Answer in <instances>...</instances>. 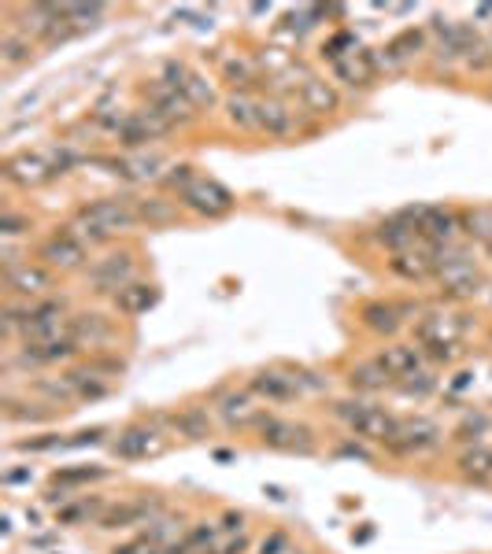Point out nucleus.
<instances>
[{
    "label": "nucleus",
    "instance_id": "obj_4",
    "mask_svg": "<svg viewBox=\"0 0 492 554\" xmlns=\"http://www.w3.org/2000/svg\"><path fill=\"white\" fill-rule=\"evenodd\" d=\"M34 259L41 266H49L56 277H71V274H86L89 263H93V252H89L86 244L71 233V226L63 222V226H56L52 233H45V237L34 244Z\"/></svg>",
    "mask_w": 492,
    "mask_h": 554
},
{
    "label": "nucleus",
    "instance_id": "obj_13",
    "mask_svg": "<svg viewBox=\"0 0 492 554\" xmlns=\"http://www.w3.org/2000/svg\"><path fill=\"white\" fill-rule=\"evenodd\" d=\"M404 215L415 222L422 244H456V241H463V226H459V207L422 204V207H407Z\"/></svg>",
    "mask_w": 492,
    "mask_h": 554
},
{
    "label": "nucleus",
    "instance_id": "obj_41",
    "mask_svg": "<svg viewBox=\"0 0 492 554\" xmlns=\"http://www.w3.org/2000/svg\"><path fill=\"white\" fill-rule=\"evenodd\" d=\"M34 215L30 211H15V207H4V215H0V237L4 241H15V237H30L34 233Z\"/></svg>",
    "mask_w": 492,
    "mask_h": 554
},
{
    "label": "nucleus",
    "instance_id": "obj_29",
    "mask_svg": "<svg viewBox=\"0 0 492 554\" xmlns=\"http://www.w3.org/2000/svg\"><path fill=\"white\" fill-rule=\"evenodd\" d=\"M67 410L52 407L45 399H30V396H4V422L8 425H45L52 418H60Z\"/></svg>",
    "mask_w": 492,
    "mask_h": 554
},
{
    "label": "nucleus",
    "instance_id": "obj_48",
    "mask_svg": "<svg viewBox=\"0 0 492 554\" xmlns=\"http://www.w3.org/2000/svg\"><path fill=\"white\" fill-rule=\"evenodd\" d=\"M30 484L34 481V470H30V466H26V470H8L4 473V484H8V488H12V484Z\"/></svg>",
    "mask_w": 492,
    "mask_h": 554
},
{
    "label": "nucleus",
    "instance_id": "obj_34",
    "mask_svg": "<svg viewBox=\"0 0 492 554\" xmlns=\"http://www.w3.org/2000/svg\"><path fill=\"white\" fill-rule=\"evenodd\" d=\"M222 119L234 133H259L256 126V93H226L222 97Z\"/></svg>",
    "mask_w": 492,
    "mask_h": 554
},
{
    "label": "nucleus",
    "instance_id": "obj_36",
    "mask_svg": "<svg viewBox=\"0 0 492 554\" xmlns=\"http://www.w3.org/2000/svg\"><path fill=\"white\" fill-rule=\"evenodd\" d=\"M459 226H463V241L478 244H492V204H474L459 211Z\"/></svg>",
    "mask_w": 492,
    "mask_h": 554
},
{
    "label": "nucleus",
    "instance_id": "obj_30",
    "mask_svg": "<svg viewBox=\"0 0 492 554\" xmlns=\"http://www.w3.org/2000/svg\"><path fill=\"white\" fill-rule=\"evenodd\" d=\"M111 499H104L100 492H89V495H74L71 503L56 506V525L60 529H78V525H97L100 514L108 510Z\"/></svg>",
    "mask_w": 492,
    "mask_h": 554
},
{
    "label": "nucleus",
    "instance_id": "obj_2",
    "mask_svg": "<svg viewBox=\"0 0 492 554\" xmlns=\"http://www.w3.org/2000/svg\"><path fill=\"white\" fill-rule=\"evenodd\" d=\"M256 444L274 451V455H300V458H311L319 455V433H315V425L308 422H296V418H282V414H274L267 410L263 414V422L256 425Z\"/></svg>",
    "mask_w": 492,
    "mask_h": 554
},
{
    "label": "nucleus",
    "instance_id": "obj_24",
    "mask_svg": "<svg viewBox=\"0 0 492 554\" xmlns=\"http://www.w3.org/2000/svg\"><path fill=\"white\" fill-rule=\"evenodd\" d=\"M345 388L359 399H374L382 392H393V377L385 374L378 359H359L345 370Z\"/></svg>",
    "mask_w": 492,
    "mask_h": 554
},
{
    "label": "nucleus",
    "instance_id": "obj_18",
    "mask_svg": "<svg viewBox=\"0 0 492 554\" xmlns=\"http://www.w3.org/2000/svg\"><path fill=\"white\" fill-rule=\"evenodd\" d=\"M171 433L182 436L185 444H211L219 433V414L204 403H182L171 410Z\"/></svg>",
    "mask_w": 492,
    "mask_h": 554
},
{
    "label": "nucleus",
    "instance_id": "obj_20",
    "mask_svg": "<svg viewBox=\"0 0 492 554\" xmlns=\"http://www.w3.org/2000/svg\"><path fill=\"white\" fill-rule=\"evenodd\" d=\"M356 322L363 326V333H370V337L378 340H396L400 333H404V314H400V307H396V300H382V296H374V300H363L356 307Z\"/></svg>",
    "mask_w": 492,
    "mask_h": 554
},
{
    "label": "nucleus",
    "instance_id": "obj_6",
    "mask_svg": "<svg viewBox=\"0 0 492 554\" xmlns=\"http://www.w3.org/2000/svg\"><path fill=\"white\" fill-rule=\"evenodd\" d=\"M208 407H215L219 425L226 433H256V425L263 422V414H267V407H259V399L252 396V388L237 385V381L215 388L208 399Z\"/></svg>",
    "mask_w": 492,
    "mask_h": 554
},
{
    "label": "nucleus",
    "instance_id": "obj_10",
    "mask_svg": "<svg viewBox=\"0 0 492 554\" xmlns=\"http://www.w3.org/2000/svg\"><path fill=\"white\" fill-rule=\"evenodd\" d=\"M12 359H19L26 370H45V366H74V362L86 359V348L71 337V333H63V337H52V340H37V344H15Z\"/></svg>",
    "mask_w": 492,
    "mask_h": 554
},
{
    "label": "nucleus",
    "instance_id": "obj_46",
    "mask_svg": "<svg viewBox=\"0 0 492 554\" xmlns=\"http://www.w3.org/2000/svg\"><path fill=\"white\" fill-rule=\"evenodd\" d=\"M152 551V543H148V536L145 532H137L134 540H126V543H115L108 554H148Z\"/></svg>",
    "mask_w": 492,
    "mask_h": 554
},
{
    "label": "nucleus",
    "instance_id": "obj_14",
    "mask_svg": "<svg viewBox=\"0 0 492 554\" xmlns=\"http://www.w3.org/2000/svg\"><path fill=\"white\" fill-rule=\"evenodd\" d=\"M111 470L100 466V462H78V466H60V470L49 473V492H45V503L49 506H63L71 503L74 495H82L89 484L108 481Z\"/></svg>",
    "mask_w": 492,
    "mask_h": 554
},
{
    "label": "nucleus",
    "instance_id": "obj_40",
    "mask_svg": "<svg viewBox=\"0 0 492 554\" xmlns=\"http://www.w3.org/2000/svg\"><path fill=\"white\" fill-rule=\"evenodd\" d=\"M396 396H407V399H430L437 392V374H433L430 366L419 370L415 377H407V381H396L393 385Z\"/></svg>",
    "mask_w": 492,
    "mask_h": 554
},
{
    "label": "nucleus",
    "instance_id": "obj_38",
    "mask_svg": "<svg viewBox=\"0 0 492 554\" xmlns=\"http://www.w3.org/2000/svg\"><path fill=\"white\" fill-rule=\"evenodd\" d=\"M485 433H492V418H489V414H478V418H474V414H467V418H463V422L452 429V440H456L459 451H463V447L481 444V436H485Z\"/></svg>",
    "mask_w": 492,
    "mask_h": 554
},
{
    "label": "nucleus",
    "instance_id": "obj_45",
    "mask_svg": "<svg viewBox=\"0 0 492 554\" xmlns=\"http://www.w3.org/2000/svg\"><path fill=\"white\" fill-rule=\"evenodd\" d=\"M12 451H63V436L60 433H45V436H30V440H15Z\"/></svg>",
    "mask_w": 492,
    "mask_h": 554
},
{
    "label": "nucleus",
    "instance_id": "obj_8",
    "mask_svg": "<svg viewBox=\"0 0 492 554\" xmlns=\"http://www.w3.org/2000/svg\"><path fill=\"white\" fill-rule=\"evenodd\" d=\"M167 433L156 429V425L148 422V418H134V422H126L123 429H115V436L108 440V451L119 462H145V458H156L167 451Z\"/></svg>",
    "mask_w": 492,
    "mask_h": 554
},
{
    "label": "nucleus",
    "instance_id": "obj_23",
    "mask_svg": "<svg viewBox=\"0 0 492 554\" xmlns=\"http://www.w3.org/2000/svg\"><path fill=\"white\" fill-rule=\"evenodd\" d=\"M333 78L345 85L348 93H356V97L374 93L378 82H382V74H378L374 60H370V49L356 52V56H348V60H341V63H333Z\"/></svg>",
    "mask_w": 492,
    "mask_h": 554
},
{
    "label": "nucleus",
    "instance_id": "obj_39",
    "mask_svg": "<svg viewBox=\"0 0 492 554\" xmlns=\"http://www.w3.org/2000/svg\"><path fill=\"white\" fill-rule=\"evenodd\" d=\"M63 8V19L82 34V30H89V26H100V19L108 15V8L104 4H60Z\"/></svg>",
    "mask_w": 492,
    "mask_h": 554
},
{
    "label": "nucleus",
    "instance_id": "obj_12",
    "mask_svg": "<svg viewBox=\"0 0 492 554\" xmlns=\"http://www.w3.org/2000/svg\"><path fill=\"white\" fill-rule=\"evenodd\" d=\"M256 126L263 137L271 141H300L304 137V126H300V111L289 104L278 93H259L256 97Z\"/></svg>",
    "mask_w": 492,
    "mask_h": 554
},
{
    "label": "nucleus",
    "instance_id": "obj_47",
    "mask_svg": "<svg viewBox=\"0 0 492 554\" xmlns=\"http://www.w3.org/2000/svg\"><path fill=\"white\" fill-rule=\"evenodd\" d=\"M245 514H241V510H226V514H222V525L219 529L222 532H234V529H245Z\"/></svg>",
    "mask_w": 492,
    "mask_h": 554
},
{
    "label": "nucleus",
    "instance_id": "obj_9",
    "mask_svg": "<svg viewBox=\"0 0 492 554\" xmlns=\"http://www.w3.org/2000/svg\"><path fill=\"white\" fill-rule=\"evenodd\" d=\"M444 444V433L441 425L430 422V418H400V429L389 444L382 447L389 458H422V455H433L437 447Z\"/></svg>",
    "mask_w": 492,
    "mask_h": 554
},
{
    "label": "nucleus",
    "instance_id": "obj_49",
    "mask_svg": "<svg viewBox=\"0 0 492 554\" xmlns=\"http://www.w3.org/2000/svg\"><path fill=\"white\" fill-rule=\"evenodd\" d=\"M485 97H489V100H492V82H485Z\"/></svg>",
    "mask_w": 492,
    "mask_h": 554
},
{
    "label": "nucleus",
    "instance_id": "obj_15",
    "mask_svg": "<svg viewBox=\"0 0 492 554\" xmlns=\"http://www.w3.org/2000/svg\"><path fill=\"white\" fill-rule=\"evenodd\" d=\"M433 285L441 289V300L448 303H467L481 296L485 289V274H481L478 259H463V263H444L433 274Z\"/></svg>",
    "mask_w": 492,
    "mask_h": 554
},
{
    "label": "nucleus",
    "instance_id": "obj_42",
    "mask_svg": "<svg viewBox=\"0 0 492 554\" xmlns=\"http://www.w3.org/2000/svg\"><path fill=\"white\" fill-rule=\"evenodd\" d=\"M197 178H200V170L193 167V163H185V159H182V163H171V167H167V174L160 178V189H163V193L178 196L182 189H189V185H193Z\"/></svg>",
    "mask_w": 492,
    "mask_h": 554
},
{
    "label": "nucleus",
    "instance_id": "obj_7",
    "mask_svg": "<svg viewBox=\"0 0 492 554\" xmlns=\"http://www.w3.org/2000/svg\"><path fill=\"white\" fill-rule=\"evenodd\" d=\"M178 204H182L185 215L204 218V222H219V218H230L237 211V196L222 185L219 178H208L200 174L189 189L178 193Z\"/></svg>",
    "mask_w": 492,
    "mask_h": 554
},
{
    "label": "nucleus",
    "instance_id": "obj_3",
    "mask_svg": "<svg viewBox=\"0 0 492 554\" xmlns=\"http://www.w3.org/2000/svg\"><path fill=\"white\" fill-rule=\"evenodd\" d=\"M137 252L134 248H115L111 244L108 252L97 255L93 263H89L86 270V292L89 296H97V300H115L119 292L130 285V281H137Z\"/></svg>",
    "mask_w": 492,
    "mask_h": 554
},
{
    "label": "nucleus",
    "instance_id": "obj_33",
    "mask_svg": "<svg viewBox=\"0 0 492 554\" xmlns=\"http://www.w3.org/2000/svg\"><path fill=\"white\" fill-rule=\"evenodd\" d=\"M389 274L396 277V281H404V285H426V281H433V259L426 255V248H411V252H400V255H389Z\"/></svg>",
    "mask_w": 492,
    "mask_h": 554
},
{
    "label": "nucleus",
    "instance_id": "obj_22",
    "mask_svg": "<svg viewBox=\"0 0 492 554\" xmlns=\"http://www.w3.org/2000/svg\"><path fill=\"white\" fill-rule=\"evenodd\" d=\"M374 359L382 362V370L396 381H407V377H415L419 370H426L430 362H426V355H422V348L415 344V340H389Z\"/></svg>",
    "mask_w": 492,
    "mask_h": 554
},
{
    "label": "nucleus",
    "instance_id": "obj_37",
    "mask_svg": "<svg viewBox=\"0 0 492 554\" xmlns=\"http://www.w3.org/2000/svg\"><path fill=\"white\" fill-rule=\"evenodd\" d=\"M34 49H37V41H30V37L19 34V30H8L4 41H0V63H4V71L12 74V71H19V67H26V63L34 60Z\"/></svg>",
    "mask_w": 492,
    "mask_h": 554
},
{
    "label": "nucleus",
    "instance_id": "obj_25",
    "mask_svg": "<svg viewBox=\"0 0 492 554\" xmlns=\"http://www.w3.org/2000/svg\"><path fill=\"white\" fill-rule=\"evenodd\" d=\"M4 181L15 185V189H41L52 181V167L45 156H34V152H19V156L4 159Z\"/></svg>",
    "mask_w": 492,
    "mask_h": 554
},
{
    "label": "nucleus",
    "instance_id": "obj_16",
    "mask_svg": "<svg viewBox=\"0 0 492 554\" xmlns=\"http://www.w3.org/2000/svg\"><path fill=\"white\" fill-rule=\"evenodd\" d=\"M4 289H8V300H45L56 289V274L37 259H26L4 270Z\"/></svg>",
    "mask_w": 492,
    "mask_h": 554
},
{
    "label": "nucleus",
    "instance_id": "obj_50",
    "mask_svg": "<svg viewBox=\"0 0 492 554\" xmlns=\"http://www.w3.org/2000/svg\"><path fill=\"white\" fill-rule=\"evenodd\" d=\"M485 255H492V244H485Z\"/></svg>",
    "mask_w": 492,
    "mask_h": 554
},
{
    "label": "nucleus",
    "instance_id": "obj_32",
    "mask_svg": "<svg viewBox=\"0 0 492 554\" xmlns=\"http://www.w3.org/2000/svg\"><path fill=\"white\" fill-rule=\"evenodd\" d=\"M152 518V506H148V499H123V503H108V510L100 514L97 529L100 532H123V529H134V525H145Z\"/></svg>",
    "mask_w": 492,
    "mask_h": 554
},
{
    "label": "nucleus",
    "instance_id": "obj_28",
    "mask_svg": "<svg viewBox=\"0 0 492 554\" xmlns=\"http://www.w3.org/2000/svg\"><path fill=\"white\" fill-rule=\"evenodd\" d=\"M160 296L163 292L156 281H141V277H137V281H130V285L111 300V311L119 314V318H141V314H148L160 303Z\"/></svg>",
    "mask_w": 492,
    "mask_h": 554
},
{
    "label": "nucleus",
    "instance_id": "obj_19",
    "mask_svg": "<svg viewBox=\"0 0 492 554\" xmlns=\"http://www.w3.org/2000/svg\"><path fill=\"white\" fill-rule=\"evenodd\" d=\"M67 333H71L89 355H97L119 337V318H111L104 311H74L71 322H67Z\"/></svg>",
    "mask_w": 492,
    "mask_h": 554
},
{
    "label": "nucleus",
    "instance_id": "obj_44",
    "mask_svg": "<svg viewBox=\"0 0 492 554\" xmlns=\"http://www.w3.org/2000/svg\"><path fill=\"white\" fill-rule=\"evenodd\" d=\"M256 554H293V536L285 529H271L263 540H259Z\"/></svg>",
    "mask_w": 492,
    "mask_h": 554
},
{
    "label": "nucleus",
    "instance_id": "obj_35",
    "mask_svg": "<svg viewBox=\"0 0 492 554\" xmlns=\"http://www.w3.org/2000/svg\"><path fill=\"white\" fill-rule=\"evenodd\" d=\"M222 82L230 85V93H256V82H259V67L248 56H226L219 67ZM259 97V93H256Z\"/></svg>",
    "mask_w": 492,
    "mask_h": 554
},
{
    "label": "nucleus",
    "instance_id": "obj_17",
    "mask_svg": "<svg viewBox=\"0 0 492 554\" xmlns=\"http://www.w3.org/2000/svg\"><path fill=\"white\" fill-rule=\"evenodd\" d=\"M145 100H148V108L160 111L174 130H189V126H197V122L204 119V115L185 100L182 89H171V85L160 82V78H152V82L145 85Z\"/></svg>",
    "mask_w": 492,
    "mask_h": 554
},
{
    "label": "nucleus",
    "instance_id": "obj_1",
    "mask_svg": "<svg viewBox=\"0 0 492 554\" xmlns=\"http://www.w3.org/2000/svg\"><path fill=\"white\" fill-rule=\"evenodd\" d=\"M326 410H330L333 422L345 425L348 436H356V440L374 444V447H385L396 436V429H400V414L382 407L378 399H359V396L330 399V407Z\"/></svg>",
    "mask_w": 492,
    "mask_h": 554
},
{
    "label": "nucleus",
    "instance_id": "obj_31",
    "mask_svg": "<svg viewBox=\"0 0 492 554\" xmlns=\"http://www.w3.org/2000/svg\"><path fill=\"white\" fill-rule=\"evenodd\" d=\"M185 218L182 204L171 200L167 193H152V196H141L137 200V222L145 229H171L178 226Z\"/></svg>",
    "mask_w": 492,
    "mask_h": 554
},
{
    "label": "nucleus",
    "instance_id": "obj_11",
    "mask_svg": "<svg viewBox=\"0 0 492 554\" xmlns=\"http://www.w3.org/2000/svg\"><path fill=\"white\" fill-rule=\"evenodd\" d=\"M245 385L252 388V396H256L259 403H267V407H293V403L304 399V392H300V385H296V377L289 374L285 362L252 370Z\"/></svg>",
    "mask_w": 492,
    "mask_h": 554
},
{
    "label": "nucleus",
    "instance_id": "obj_21",
    "mask_svg": "<svg viewBox=\"0 0 492 554\" xmlns=\"http://www.w3.org/2000/svg\"><path fill=\"white\" fill-rule=\"evenodd\" d=\"M296 97L304 104V115H311V119H330V115L345 111V97H341L337 82H326L319 74H311L308 82H300Z\"/></svg>",
    "mask_w": 492,
    "mask_h": 554
},
{
    "label": "nucleus",
    "instance_id": "obj_27",
    "mask_svg": "<svg viewBox=\"0 0 492 554\" xmlns=\"http://www.w3.org/2000/svg\"><path fill=\"white\" fill-rule=\"evenodd\" d=\"M452 470L463 484L470 488H492V447L489 444H474L463 447L456 458H452Z\"/></svg>",
    "mask_w": 492,
    "mask_h": 554
},
{
    "label": "nucleus",
    "instance_id": "obj_43",
    "mask_svg": "<svg viewBox=\"0 0 492 554\" xmlns=\"http://www.w3.org/2000/svg\"><path fill=\"white\" fill-rule=\"evenodd\" d=\"M215 521H197V525H189V529L182 532V547L189 554H204L211 547V540H215Z\"/></svg>",
    "mask_w": 492,
    "mask_h": 554
},
{
    "label": "nucleus",
    "instance_id": "obj_5",
    "mask_svg": "<svg viewBox=\"0 0 492 554\" xmlns=\"http://www.w3.org/2000/svg\"><path fill=\"white\" fill-rule=\"evenodd\" d=\"M74 222H86L97 233H104L111 244L119 241L123 233L137 229V200H126V196H97V200H86L71 211Z\"/></svg>",
    "mask_w": 492,
    "mask_h": 554
},
{
    "label": "nucleus",
    "instance_id": "obj_26",
    "mask_svg": "<svg viewBox=\"0 0 492 554\" xmlns=\"http://www.w3.org/2000/svg\"><path fill=\"white\" fill-rule=\"evenodd\" d=\"M370 241L378 244V248H385L389 255H400V252H411V248H419V229H415V222L400 211V215L385 218V222H378L374 226V233H370Z\"/></svg>",
    "mask_w": 492,
    "mask_h": 554
}]
</instances>
